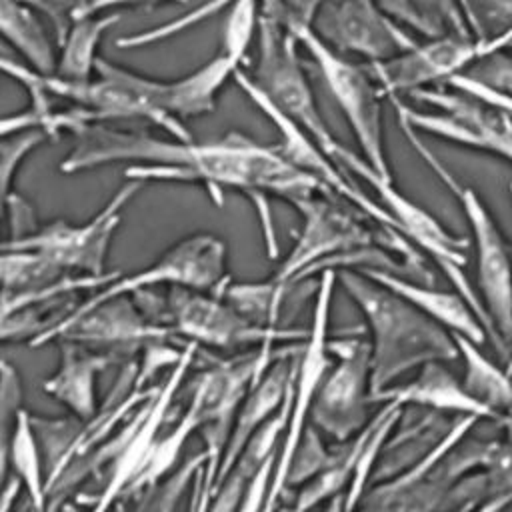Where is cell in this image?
Masks as SVG:
<instances>
[{
	"mask_svg": "<svg viewBox=\"0 0 512 512\" xmlns=\"http://www.w3.org/2000/svg\"><path fill=\"white\" fill-rule=\"evenodd\" d=\"M72 134L74 144L60 162L64 174L110 162H136L124 172L128 180L202 182L218 206H222V188H236L252 202L274 194L292 206L314 194L336 196L320 180L292 166L276 146H262L236 132L194 142L88 122Z\"/></svg>",
	"mask_w": 512,
	"mask_h": 512,
	"instance_id": "6da1fadb",
	"label": "cell"
},
{
	"mask_svg": "<svg viewBox=\"0 0 512 512\" xmlns=\"http://www.w3.org/2000/svg\"><path fill=\"white\" fill-rule=\"evenodd\" d=\"M338 282L360 308L370 330V396L430 362L458 358L454 334L424 316L404 298L358 270H336Z\"/></svg>",
	"mask_w": 512,
	"mask_h": 512,
	"instance_id": "7a4b0ae2",
	"label": "cell"
},
{
	"mask_svg": "<svg viewBox=\"0 0 512 512\" xmlns=\"http://www.w3.org/2000/svg\"><path fill=\"white\" fill-rule=\"evenodd\" d=\"M400 130L404 132L410 146L416 154L430 166V170L444 182V186L454 194L462 212L466 214L474 250H476V274L480 300L486 310V316L492 324L496 348L500 354L508 352L512 342V252L498 228L492 220L488 208L482 198L466 184H462L422 142L418 132L398 120Z\"/></svg>",
	"mask_w": 512,
	"mask_h": 512,
	"instance_id": "3957f363",
	"label": "cell"
},
{
	"mask_svg": "<svg viewBox=\"0 0 512 512\" xmlns=\"http://www.w3.org/2000/svg\"><path fill=\"white\" fill-rule=\"evenodd\" d=\"M198 348L200 346L186 342L180 360L168 374V380L144 402L134 420L124 430H120L116 438L98 446L96 452L78 458V466L84 474H90L100 464H110L108 478L88 512H110L120 498L132 496L136 482L150 462L154 444L160 438V430L168 418L170 404L184 384L186 372L192 366Z\"/></svg>",
	"mask_w": 512,
	"mask_h": 512,
	"instance_id": "277c9868",
	"label": "cell"
},
{
	"mask_svg": "<svg viewBox=\"0 0 512 512\" xmlns=\"http://www.w3.org/2000/svg\"><path fill=\"white\" fill-rule=\"evenodd\" d=\"M256 42L258 56L250 78L262 94L282 114L304 128L322 152L340 168V162L350 148L332 136L318 110L314 92L298 56V38L260 6Z\"/></svg>",
	"mask_w": 512,
	"mask_h": 512,
	"instance_id": "5b68a950",
	"label": "cell"
},
{
	"mask_svg": "<svg viewBox=\"0 0 512 512\" xmlns=\"http://www.w3.org/2000/svg\"><path fill=\"white\" fill-rule=\"evenodd\" d=\"M338 276L336 270H322L316 282V296L312 308V324L302 342L300 352L294 358V374L290 382L288 394V422L282 436V444L276 452V462L266 494V502L262 512H276L280 500L286 494V478L290 472V464L298 450V444L310 426V410L316 398V392L326 376L332 356L328 352V326H330V304L336 288Z\"/></svg>",
	"mask_w": 512,
	"mask_h": 512,
	"instance_id": "8992f818",
	"label": "cell"
},
{
	"mask_svg": "<svg viewBox=\"0 0 512 512\" xmlns=\"http://www.w3.org/2000/svg\"><path fill=\"white\" fill-rule=\"evenodd\" d=\"M264 10V8H262ZM278 20V18H276ZM280 22V20H278ZM298 42L310 52L320 68V74L340 106L348 126L358 142L362 158L382 178H392V170L384 148V124H382V92L372 80L366 64H356L346 56L334 52L324 44L312 26L282 22Z\"/></svg>",
	"mask_w": 512,
	"mask_h": 512,
	"instance_id": "52a82bcc",
	"label": "cell"
},
{
	"mask_svg": "<svg viewBox=\"0 0 512 512\" xmlns=\"http://www.w3.org/2000/svg\"><path fill=\"white\" fill-rule=\"evenodd\" d=\"M294 208L302 214V228L290 252L270 276L284 292H290L304 278L330 268L336 260L376 248L380 242L368 224L342 208L334 196L314 194L296 202Z\"/></svg>",
	"mask_w": 512,
	"mask_h": 512,
	"instance_id": "ba28073f",
	"label": "cell"
},
{
	"mask_svg": "<svg viewBox=\"0 0 512 512\" xmlns=\"http://www.w3.org/2000/svg\"><path fill=\"white\" fill-rule=\"evenodd\" d=\"M140 186V180L124 184L88 222L70 224L56 220L40 228L14 230V236L8 242H0V248L38 252L66 274L104 276L108 274L104 272V262L122 220V210Z\"/></svg>",
	"mask_w": 512,
	"mask_h": 512,
	"instance_id": "9c48e42d",
	"label": "cell"
},
{
	"mask_svg": "<svg viewBox=\"0 0 512 512\" xmlns=\"http://www.w3.org/2000/svg\"><path fill=\"white\" fill-rule=\"evenodd\" d=\"M166 324L174 336L196 346L232 350L304 340L308 330L268 328L238 312L222 294L190 288H166Z\"/></svg>",
	"mask_w": 512,
	"mask_h": 512,
	"instance_id": "30bf717a",
	"label": "cell"
},
{
	"mask_svg": "<svg viewBox=\"0 0 512 512\" xmlns=\"http://www.w3.org/2000/svg\"><path fill=\"white\" fill-rule=\"evenodd\" d=\"M328 352L336 362L322 378L310 422L320 434L346 444L370 424V342L360 336L330 338Z\"/></svg>",
	"mask_w": 512,
	"mask_h": 512,
	"instance_id": "8fae6325",
	"label": "cell"
},
{
	"mask_svg": "<svg viewBox=\"0 0 512 512\" xmlns=\"http://www.w3.org/2000/svg\"><path fill=\"white\" fill-rule=\"evenodd\" d=\"M228 282L230 276L226 272L224 240L214 234L198 232L176 242L150 266L126 276H118L106 286H100V290H96L76 306L88 308L116 296L150 290L154 286L222 292Z\"/></svg>",
	"mask_w": 512,
	"mask_h": 512,
	"instance_id": "7c38bea8",
	"label": "cell"
},
{
	"mask_svg": "<svg viewBox=\"0 0 512 512\" xmlns=\"http://www.w3.org/2000/svg\"><path fill=\"white\" fill-rule=\"evenodd\" d=\"M236 70L232 60L222 52L188 76L176 80L146 78L120 66L122 80L144 108L146 120L180 140H192L182 120L214 112L218 92Z\"/></svg>",
	"mask_w": 512,
	"mask_h": 512,
	"instance_id": "4fadbf2b",
	"label": "cell"
},
{
	"mask_svg": "<svg viewBox=\"0 0 512 512\" xmlns=\"http://www.w3.org/2000/svg\"><path fill=\"white\" fill-rule=\"evenodd\" d=\"M170 336L174 332L168 326L148 318L138 302L126 294L88 308L74 306L68 316L44 330L28 346L38 348L54 340H70L86 346H106L108 350L146 348L154 342H168Z\"/></svg>",
	"mask_w": 512,
	"mask_h": 512,
	"instance_id": "5bb4252c",
	"label": "cell"
},
{
	"mask_svg": "<svg viewBox=\"0 0 512 512\" xmlns=\"http://www.w3.org/2000/svg\"><path fill=\"white\" fill-rule=\"evenodd\" d=\"M232 78L238 82L242 92L256 104V108L270 118L274 128L280 134V144L276 146L278 152L296 168L302 172L314 176L320 180L332 194H338L346 198L350 204L358 208V212L364 214V218L374 220L380 226H386L388 230H396L392 218L388 212L378 204V200H372L358 184H354L352 176L342 172L324 152L322 148L310 138V134L300 128L294 120H290L286 114H282L256 86V82L250 78L248 72L238 68Z\"/></svg>",
	"mask_w": 512,
	"mask_h": 512,
	"instance_id": "9a60e30c",
	"label": "cell"
},
{
	"mask_svg": "<svg viewBox=\"0 0 512 512\" xmlns=\"http://www.w3.org/2000/svg\"><path fill=\"white\" fill-rule=\"evenodd\" d=\"M312 30L342 56H362L370 62L388 60L416 44L376 0H324Z\"/></svg>",
	"mask_w": 512,
	"mask_h": 512,
	"instance_id": "2e32d148",
	"label": "cell"
},
{
	"mask_svg": "<svg viewBox=\"0 0 512 512\" xmlns=\"http://www.w3.org/2000/svg\"><path fill=\"white\" fill-rule=\"evenodd\" d=\"M480 58L474 38H438L416 42L412 48L380 62L366 64L382 96L400 98L424 88L444 86L464 74Z\"/></svg>",
	"mask_w": 512,
	"mask_h": 512,
	"instance_id": "e0dca14e",
	"label": "cell"
},
{
	"mask_svg": "<svg viewBox=\"0 0 512 512\" xmlns=\"http://www.w3.org/2000/svg\"><path fill=\"white\" fill-rule=\"evenodd\" d=\"M118 276V272L104 276H70L44 290H0V342L28 338L30 344L72 312L76 304H70L68 298L74 292L106 286Z\"/></svg>",
	"mask_w": 512,
	"mask_h": 512,
	"instance_id": "ac0fdd59",
	"label": "cell"
},
{
	"mask_svg": "<svg viewBox=\"0 0 512 512\" xmlns=\"http://www.w3.org/2000/svg\"><path fill=\"white\" fill-rule=\"evenodd\" d=\"M116 362H120L118 350H98L86 344L60 340L58 368L42 380L40 388L60 402L70 416L86 422L98 408V376Z\"/></svg>",
	"mask_w": 512,
	"mask_h": 512,
	"instance_id": "d6986e66",
	"label": "cell"
},
{
	"mask_svg": "<svg viewBox=\"0 0 512 512\" xmlns=\"http://www.w3.org/2000/svg\"><path fill=\"white\" fill-rule=\"evenodd\" d=\"M294 358H284L280 362H276L272 368H268V372L248 390L246 398L240 404V410L236 414L220 468H218V476H216V486L222 482V478L232 470L234 462L238 460V456L242 454V450L248 446V442L254 438V434L282 408L290 382H292V374H294ZM214 496V492H212Z\"/></svg>",
	"mask_w": 512,
	"mask_h": 512,
	"instance_id": "ffe728a7",
	"label": "cell"
},
{
	"mask_svg": "<svg viewBox=\"0 0 512 512\" xmlns=\"http://www.w3.org/2000/svg\"><path fill=\"white\" fill-rule=\"evenodd\" d=\"M358 272L386 286L388 290L404 298L408 304H412L416 310H420L424 316H428L448 332L464 336L476 344H482L486 340L488 334L480 318L458 292H444L432 286H424L388 270L366 268Z\"/></svg>",
	"mask_w": 512,
	"mask_h": 512,
	"instance_id": "44dd1931",
	"label": "cell"
},
{
	"mask_svg": "<svg viewBox=\"0 0 512 512\" xmlns=\"http://www.w3.org/2000/svg\"><path fill=\"white\" fill-rule=\"evenodd\" d=\"M372 402H394L398 406H424L442 412H456L460 416H474L478 420H496L492 410L480 404L468 394L464 384L444 368L442 362H430L418 370V374L402 384H392L390 388L378 392Z\"/></svg>",
	"mask_w": 512,
	"mask_h": 512,
	"instance_id": "7402d4cb",
	"label": "cell"
},
{
	"mask_svg": "<svg viewBox=\"0 0 512 512\" xmlns=\"http://www.w3.org/2000/svg\"><path fill=\"white\" fill-rule=\"evenodd\" d=\"M378 6L404 30L426 40L472 38L458 0H376Z\"/></svg>",
	"mask_w": 512,
	"mask_h": 512,
	"instance_id": "603a6c76",
	"label": "cell"
},
{
	"mask_svg": "<svg viewBox=\"0 0 512 512\" xmlns=\"http://www.w3.org/2000/svg\"><path fill=\"white\" fill-rule=\"evenodd\" d=\"M122 18L120 12H100L76 18L60 42V56L56 60L54 78L66 82H86L96 74V48L102 34Z\"/></svg>",
	"mask_w": 512,
	"mask_h": 512,
	"instance_id": "cb8c5ba5",
	"label": "cell"
},
{
	"mask_svg": "<svg viewBox=\"0 0 512 512\" xmlns=\"http://www.w3.org/2000/svg\"><path fill=\"white\" fill-rule=\"evenodd\" d=\"M0 36L26 58L36 74H54L56 56L52 42L28 4L22 0H0Z\"/></svg>",
	"mask_w": 512,
	"mask_h": 512,
	"instance_id": "d4e9b609",
	"label": "cell"
},
{
	"mask_svg": "<svg viewBox=\"0 0 512 512\" xmlns=\"http://www.w3.org/2000/svg\"><path fill=\"white\" fill-rule=\"evenodd\" d=\"M454 340L458 358L464 364V388L472 398L492 410L498 420L504 412L512 410V376L480 352V344L458 334H454Z\"/></svg>",
	"mask_w": 512,
	"mask_h": 512,
	"instance_id": "484cf974",
	"label": "cell"
},
{
	"mask_svg": "<svg viewBox=\"0 0 512 512\" xmlns=\"http://www.w3.org/2000/svg\"><path fill=\"white\" fill-rule=\"evenodd\" d=\"M44 450L38 440L32 414L22 408L18 412L12 446H10V468L14 478L24 488L30 508L34 512H48V476L44 474Z\"/></svg>",
	"mask_w": 512,
	"mask_h": 512,
	"instance_id": "4316f807",
	"label": "cell"
},
{
	"mask_svg": "<svg viewBox=\"0 0 512 512\" xmlns=\"http://www.w3.org/2000/svg\"><path fill=\"white\" fill-rule=\"evenodd\" d=\"M480 58L512 46V0H458Z\"/></svg>",
	"mask_w": 512,
	"mask_h": 512,
	"instance_id": "83f0119b",
	"label": "cell"
},
{
	"mask_svg": "<svg viewBox=\"0 0 512 512\" xmlns=\"http://www.w3.org/2000/svg\"><path fill=\"white\" fill-rule=\"evenodd\" d=\"M70 276L38 252L0 248V290H44Z\"/></svg>",
	"mask_w": 512,
	"mask_h": 512,
	"instance_id": "f1b7e54d",
	"label": "cell"
},
{
	"mask_svg": "<svg viewBox=\"0 0 512 512\" xmlns=\"http://www.w3.org/2000/svg\"><path fill=\"white\" fill-rule=\"evenodd\" d=\"M222 294L238 312L260 326L276 328L280 310L290 292L280 290L270 278L262 282H228Z\"/></svg>",
	"mask_w": 512,
	"mask_h": 512,
	"instance_id": "f546056e",
	"label": "cell"
},
{
	"mask_svg": "<svg viewBox=\"0 0 512 512\" xmlns=\"http://www.w3.org/2000/svg\"><path fill=\"white\" fill-rule=\"evenodd\" d=\"M92 122L90 114L80 108V106H72L68 110L56 112L50 106H30L24 112H16L10 116H2L0 118V138L18 134V132H26V130H34L40 128L44 130L48 136H58L62 130L74 132L78 126Z\"/></svg>",
	"mask_w": 512,
	"mask_h": 512,
	"instance_id": "4dcf8cb0",
	"label": "cell"
},
{
	"mask_svg": "<svg viewBox=\"0 0 512 512\" xmlns=\"http://www.w3.org/2000/svg\"><path fill=\"white\" fill-rule=\"evenodd\" d=\"M22 410V384L14 364L0 360V492L8 484L10 446Z\"/></svg>",
	"mask_w": 512,
	"mask_h": 512,
	"instance_id": "1f68e13d",
	"label": "cell"
},
{
	"mask_svg": "<svg viewBox=\"0 0 512 512\" xmlns=\"http://www.w3.org/2000/svg\"><path fill=\"white\" fill-rule=\"evenodd\" d=\"M260 2L262 0H234L228 8L226 24H224V46L222 54L232 60L236 68L246 64V54L250 42L258 32L260 18Z\"/></svg>",
	"mask_w": 512,
	"mask_h": 512,
	"instance_id": "d6a6232c",
	"label": "cell"
},
{
	"mask_svg": "<svg viewBox=\"0 0 512 512\" xmlns=\"http://www.w3.org/2000/svg\"><path fill=\"white\" fill-rule=\"evenodd\" d=\"M48 134L40 128L18 132L6 138H0V224L6 214V208L12 200V180L18 172L20 162L44 142Z\"/></svg>",
	"mask_w": 512,
	"mask_h": 512,
	"instance_id": "836d02e7",
	"label": "cell"
},
{
	"mask_svg": "<svg viewBox=\"0 0 512 512\" xmlns=\"http://www.w3.org/2000/svg\"><path fill=\"white\" fill-rule=\"evenodd\" d=\"M342 448V446H340ZM340 448L330 450L322 442L320 432L310 424L298 444V450L294 454V460L290 464V472L286 478V490L292 486H302L316 474H320L324 468H328L340 454Z\"/></svg>",
	"mask_w": 512,
	"mask_h": 512,
	"instance_id": "e575fe53",
	"label": "cell"
},
{
	"mask_svg": "<svg viewBox=\"0 0 512 512\" xmlns=\"http://www.w3.org/2000/svg\"><path fill=\"white\" fill-rule=\"evenodd\" d=\"M202 466H204V454L200 452L192 460H188L184 466H180L168 480L164 478L160 484L148 488L152 498L148 500V504L142 506L140 512H172L182 494V488L190 482L194 474L200 472Z\"/></svg>",
	"mask_w": 512,
	"mask_h": 512,
	"instance_id": "d590c367",
	"label": "cell"
},
{
	"mask_svg": "<svg viewBox=\"0 0 512 512\" xmlns=\"http://www.w3.org/2000/svg\"><path fill=\"white\" fill-rule=\"evenodd\" d=\"M234 0H208L202 8L198 10H192L190 14L178 18V20H172L168 24H162L154 30H144V32H138V34H132V36H124L116 42L118 48H140V46H146V44H152V42H158V40H164L172 34H178L180 30H184L186 26L190 24H196L198 20H204L206 16L218 12L220 8H226L230 6Z\"/></svg>",
	"mask_w": 512,
	"mask_h": 512,
	"instance_id": "8d00e7d4",
	"label": "cell"
},
{
	"mask_svg": "<svg viewBox=\"0 0 512 512\" xmlns=\"http://www.w3.org/2000/svg\"><path fill=\"white\" fill-rule=\"evenodd\" d=\"M474 70H466L464 74L478 84L496 90L500 94L512 96V58L504 56L502 50L492 52L488 56L478 58Z\"/></svg>",
	"mask_w": 512,
	"mask_h": 512,
	"instance_id": "74e56055",
	"label": "cell"
},
{
	"mask_svg": "<svg viewBox=\"0 0 512 512\" xmlns=\"http://www.w3.org/2000/svg\"><path fill=\"white\" fill-rule=\"evenodd\" d=\"M28 4L32 10L44 14V18L52 24L54 34H56V44L66 38L72 22H74V12L78 6V0H22Z\"/></svg>",
	"mask_w": 512,
	"mask_h": 512,
	"instance_id": "f35d334b",
	"label": "cell"
},
{
	"mask_svg": "<svg viewBox=\"0 0 512 512\" xmlns=\"http://www.w3.org/2000/svg\"><path fill=\"white\" fill-rule=\"evenodd\" d=\"M444 86H450V88L460 90V92H464L468 96H474V98H478V100H482V102H486V104H490L494 108H500V110H504V112H508L512 116V96H506V94H500L496 90H490V88L478 84L476 80L468 78L466 74L454 76Z\"/></svg>",
	"mask_w": 512,
	"mask_h": 512,
	"instance_id": "ab89813d",
	"label": "cell"
},
{
	"mask_svg": "<svg viewBox=\"0 0 512 512\" xmlns=\"http://www.w3.org/2000/svg\"><path fill=\"white\" fill-rule=\"evenodd\" d=\"M140 2H156V0H78L74 20L84 18V16H92V14H100V12L110 10V8L140 4Z\"/></svg>",
	"mask_w": 512,
	"mask_h": 512,
	"instance_id": "60d3db41",
	"label": "cell"
},
{
	"mask_svg": "<svg viewBox=\"0 0 512 512\" xmlns=\"http://www.w3.org/2000/svg\"><path fill=\"white\" fill-rule=\"evenodd\" d=\"M20 482L16 478H10L8 484L4 486V490L0 492V512H12L14 510V504L18 500V494H20Z\"/></svg>",
	"mask_w": 512,
	"mask_h": 512,
	"instance_id": "b9f144b4",
	"label": "cell"
},
{
	"mask_svg": "<svg viewBox=\"0 0 512 512\" xmlns=\"http://www.w3.org/2000/svg\"><path fill=\"white\" fill-rule=\"evenodd\" d=\"M510 502H512V494H504V496H498V498H494L490 502L480 504L472 512H502Z\"/></svg>",
	"mask_w": 512,
	"mask_h": 512,
	"instance_id": "7bdbcfd3",
	"label": "cell"
},
{
	"mask_svg": "<svg viewBox=\"0 0 512 512\" xmlns=\"http://www.w3.org/2000/svg\"><path fill=\"white\" fill-rule=\"evenodd\" d=\"M502 428H504V432H506V438H508V442H510V446H512V410H508V412H504L498 420H496Z\"/></svg>",
	"mask_w": 512,
	"mask_h": 512,
	"instance_id": "ee69618b",
	"label": "cell"
},
{
	"mask_svg": "<svg viewBox=\"0 0 512 512\" xmlns=\"http://www.w3.org/2000/svg\"><path fill=\"white\" fill-rule=\"evenodd\" d=\"M342 498H344V494L332 498L330 502H326L324 506H320V508L314 510V512H342Z\"/></svg>",
	"mask_w": 512,
	"mask_h": 512,
	"instance_id": "f6af8a7d",
	"label": "cell"
},
{
	"mask_svg": "<svg viewBox=\"0 0 512 512\" xmlns=\"http://www.w3.org/2000/svg\"><path fill=\"white\" fill-rule=\"evenodd\" d=\"M14 68H16L14 60H12L10 56H6L4 52H0V72H4V74H12V72H14Z\"/></svg>",
	"mask_w": 512,
	"mask_h": 512,
	"instance_id": "bcb514c9",
	"label": "cell"
},
{
	"mask_svg": "<svg viewBox=\"0 0 512 512\" xmlns=\"http://www.w3.org/2000/svg\"><path fill=\"white\" fill-rule=\"evenodd\" d=\"M510 200H512V184H510Z\"/></svg>",
	"mask_w": 512,
	"mask_h": 512,
	"instance_id": "7dc6e473",
	"label": "cell"
}]
</instances>
